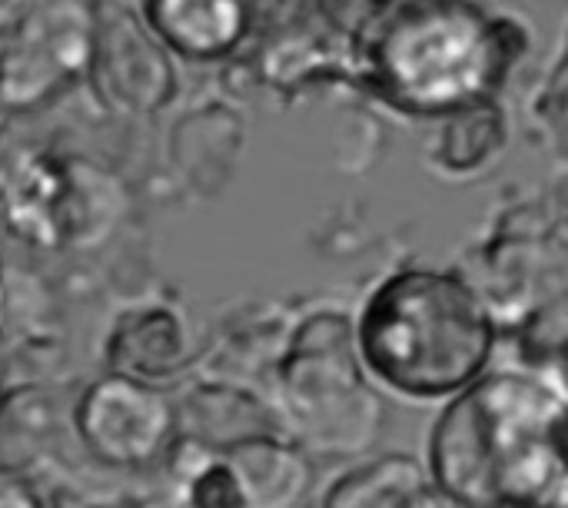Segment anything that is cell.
Returning a JSON list of instances; mask_svg holds the SVG:
<instances>
[{
    "instance_id": "1",
    "label": "cell",
    "mask_w": 568,
    "mask_h": 508,
    "mask_svg": "<svg viewBox=\"0 0 568 508\" xmlns=\"http://www.w3.org/2000/svg\"><path fill=\"white\" fill-rule=\"evenodd\" d=\"M566 436V376L499 369L453 396L426 463L453 506H568Z\"/></svg>"
},
{
    "instance_id": "2",
    "label": "cell",
    "mask_w": 568,
    "mask_h": 508,
    "mask_svg": "<svg viewBox=\"0 0 568 508\" xmlns=\"http://www.w3.org/2000/svg\"><path fill=\"white\" fill-rule=\"evenodd\" d=\"M356 343L369 376L386 389L409 399H446L489 366L496 323L463 276L399 270L363 303Z\"/></svg>"
},
{
    "instance_id": "3",
    "label": "cell",
    "mask_w": 568,
    "mask_h": 508,
    "mask_svg": "<svg viewBox=\"0 0 568 508\" xmlns=\"http://www.w3.org/2000/svg\"><path fill=\"white\" fill-rule=\"evenodd\" d=\"M379 87L406 110H449L479 100L503 73L496 23L466 0L403 3L373 40Z\"/></svg>"
},
{
    "instance_id": "4",
    "label": "cell",
    "mask_w": 568,
    "mask_h": 508,
    "mask_svg": "<svg viewBox=\"0 0 568 508\" xmlns=\"http://www.w3.org/2000/svg\"><path fill=\"white\" fill-rule=\"evenodd\" d=\"M356 323L339 313H313L290 339L280 363V409L286 433L316 456L346 459L366 453L383 429V403L369 386Z\"/></svg>"
},
{
    "instance_id": "5",
    "label": "cell",
    "mask_w": 568,
    "mask_h": 508,
    "mask_svg": "<svg viewBox=\"0 0 568 508\" xmlns=\"http://www.w3.org/2000/svg\"><path fill=\"white\" fill-rule=\"evenodd\" d=\"M93 30L87 0H3V106L33 110L90 70Z\"/></svg>"
},
{
    "instance_id": "6",
    "label": "cell",
    "mask_w": 568,
    "mask_h": 508,
    "mask_svg": "<svg viewBox=\"0 0 568 508\" xmlns=\"http://www.w3.org/2000/svg\"><path fill=\"white\" fill-rule=\"evenodd\" d=\"M73 433L97 463L110 469H143L176 446L180 413L156 383L110 373L80 393Z\"/></svg>"
},
{
    "instance_id": "7",
    "label": "cell",
    "mask_w": 568,
    "mask_h": 508,
    "mask_svg": "<svg viewBox=\"0 0 568 508\" xmlns=\"http://www.w3.org/2000/svg\"><path fill=\"white\" fill-rule=\"evenodd\" d=\"M153 27L140 23L123 3H97L90 80L116 113H153L173 96V67Z\"/></svg>"
},
{
    "instance_id": "8",
    "label": "cell",
    "mask_w": 568,
    "mask_h": 508,
    "mask_svg": "<svg viewBox=\"0 0 568 508\" xmlns=\"http://www.w3.org/2000/svg\"><path fill=\"white\" fill-rule=\"evenodd\" d=\"M180 436L206 449H233L260 436H286L283 413L260 396L226 383H200L180 403Z\"/></svg>"
},
{
    "instance_id": "9",
    "label": "cell",
    "mask_w": 568,
    "mask_h": 508,
    "mask_svg": "<svg viewBox=\"0 0 568 508\" xmlns=\"http://www.w3.org/2000/svg\"><path fill=\"white\" fill-rule=\"evenodd\" d=\"M153 33L186 60L226 57L250 27V0H146Z\"/></svg>"
},
{
    "instance_id": "10",
    "label": "cell",
    "mask_w": 568,
    "mask_h": 508,
    "mask_svg": "<svg viewBox=\"0 0 568 508\" xmlns=\"http://www.w3.org/2000/svg\"><path fill=\"white\" fill-rule=\"evenodd\" d=\"M106 363L146 383H163L190 363L183 319L166 306H140L116 319L106 339Z\"/></svg>"
},
{
    "instance_id": "11",
    "label": "cell",
    "mask_w": 568,
    "mask_h": 508,
    "mask_svg": "<svg viewBox=\"0 0 568 508\" xmlns=\"http://www.w3.org/2000/svg\"><path fill=\"white\" fill-rule=\"evenodd\" d=\"M220 453L236 473L243 506H300L313 486V466L293 436H260Z\"/></svg>"
},
{
    "instance_id": "12",
    "label": "cell",
    "mask_w": 568,
    "mask_h": 508,
    "mask_svg": "<svg viewBox=\"0 0 568 508\" xmlns=\"http://www.w3.org/2000/svg\"><path fill=\"white\" fill-rule=\"evenodd\" d=\"M326 508H419V506H453L433 482L429 463L423 466L413 456H379L339 476L326 499Z\"/></svg>"
}]
</instances>
